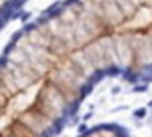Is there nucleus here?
I'll list each match as a JSON object with an SVG mask.
<instances>
[{
	"instance_id": "f257e3e1",
	"label": "nucleus",
	"mask_w": 152,
	"mask_h": 137,
	"mask_svg": "<svg viewBox=\"0 0 152 137\" xmlns=\"http://www.w3.org/2000/svg\"><path fill=\"white\" fill-rule=\"evenodd\" d=\"M92 89H94V84H92V82H89V81H87L86 84H82L81 87H79V98H84V97L87 95V94L91 92V90H92Z\"/></svg>"
},
{
	"instance_id": "f03ea898",
	"label": "nucleus",
	"mask_w": 152,
	"mask_h": 137,
	"mask_svg": "<svg viewBox=\"0 0 152 137\" xmlns=\"http://www.w3.org/2000/svg\"><path fill=\"white\" fill-rule=\"evenodd\" d=\"M23 34H25V31H18L16 34H13V36H12V42H13V44H16L18 40L21 39V36H23Z\"/></svg>"
},
{
	"instance_id": "7ed1b4c3",
	"label": "nucleus",
	"mask_w": 152,
	"mask_h": 137,
	"mask_svg": "<svg viewBox=\"0 0 152 137\" xmlns=\"http://www.w3.org/2000/svg\"><path fill=\"white\" fill-rule=\"evenodd\" d=\"M34 29H36V24H25L23 31H25V32H33Z\"/></svg>"
},
{
	"instance_id": "20e7f679",
	"label": "nucleus",
	"mask_w": 152,
	"mask_h": 137,
	"mask_svg": "<svg viewBox=\"0 0 152 137\" xmlns=\"http://www.w3.org/2000/svg\"><path fill=\"white\" fill-rule=\"evenodd\" d=\"M7 63H8V55H3V56H0V64L2 66H7Z\"/></svg>"
},
{
	"instance_id": "39448f33",
	"label": "nucleus",
	"mask_w": 152,
	"mask_h": 137,
	"mask_svg": "<svg viewBox=\"0 0 152 137\" xmlns=\"http://www.w3.org/2000/svg\"><path fill=\"white\" fill-rule=\"evenodd\" d=\"M29 16H31V13H21V21H23V23H26V21L29 20Z\"/></svg>"
},
{
	"instance_id": "423d86ee",
	"label": "nucleus",
	"mask_w": 152,
	"mask_h": 137,
	"mask_svg": "<svg viewBox=\"0 0 152 137\" xmlns=\"http://www.w3.org/2000/svg\"><path fill=\"white\" fill-rule=\"evenodd\" d=\"M78 131H79V132H82V134H84V131H86V126H84V124H82V126H79V128H78Z\"/></svg>"
},
{
	"instance_id": "0eeeda50",
	"label": "nucleus",
	"mask_w": 152,
	"mask_h": 137,
	"mask_svg": "<svg viewBox=\"0 0 152 137\" xmlns=\"http://www.w3.org/2000/svg\"><path fill=\"white\" fill-rule=\"evenodd\" d=\"M136 115H138V116H142L144 111H142V110H139V111H136Z\"/></svg>"
}]
</instances>
